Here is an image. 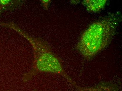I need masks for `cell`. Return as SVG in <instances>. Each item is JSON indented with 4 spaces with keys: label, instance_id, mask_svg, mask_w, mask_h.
Wrapping results in <instances>:
<instances>
[{
    "label": "cell",
    "instance_id": "cell-4",
    "mask_svg": "<svg viewBox=\"0 0 122 91\" xmlns=\"http://www.w3.org/2000/svg\"><path fill=\"white\" fill-rule=\"evenodd\" d=\"M107 2L106 0H84L82 3L88 11L96 13L104 8Z\"/></svg>",
    "mask_w": 122,
    "mask_h": 91
},
{
    "label": "cell",
    "instance_id": "cell-1",
    "mask_svg": "<svg viewBox=\"0 0 122 91\" xmlns=\"http://www.w3.org/2000/svg\"><path fill=\"white\" fill-rule=\"evenodd\" d=\"M119 18L112 14L93 22L82 33L76 46L87 60L93 59L111 43L117 31Z\"/></svg>",
    "mask_w": 122,
    "mask_h": 91
},
{
    "label": "cell",
    "instance_id": "cell-5",
    "mask_svg": "<svg viewBox=\"0 0 122 91\" xmlns=\"http://www.w3.org/2000/svg\"><path fill=\"white\" fill-rule=\"evenodd\" d=\"M41 4L43 5L44 7H45L46 9H47L49 4L50 3L51 0H41Z\"/></svg>",
    "mask_w": 122,
    "mask_h": 91
},
{
    "label": "cell",
    "instance_id": "cell-3",
    "mask_svg": "<svg viewBox=\"0 0 122 91\" xmlns=\"http://www.w3.org/2000/svg\"><path fill=\"white\" fill-rule=\"evenodd\" d=\"M74 91H121L117 85L110 82H102L91 86H81L76 84Z\"/></svg>",
    "mask_w": 122,
    "mask_h": 91
},
{
    "label": "cell",
    "instance_id": "cell-2",
    "mask_svg": "<svg viewBox=\"0 0 122 91\" xmlns=\"http://www.w3.org/2000/svg\"><path fill=\"white\" fill-rule=\"evenodd\" d=\"M7 26L15 31L28 40L33 49V60L32 68L23 76L22 81L26 83L31 80L40 72H48L63 77L72 86L76 84L63 68L61 59L52 51L45 41L30 36L14 24H7Z\"/></svg>",
    "mask_w": 122,
    "mask_h": 91
}]
</instances>
